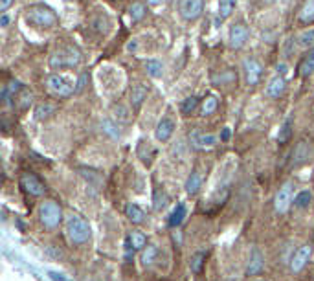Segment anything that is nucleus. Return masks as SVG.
<instances>
[{"label": "nucleus", "mask_w": 314, "mask_h": 281, "mask_svg": "<svg viewBox=\"0 0 314 281\" xmlns=\"http://www.w3.org/2000/svg\"><path fill=\"white\" fill-rule=\"evenodd\" d=\"M228 138H230V129H224V131H223V134H221V140H224V142H226Z\"/></svg>", "instance_id": "43"}, {"label": "nucleus", "mask_w": 314, "mask_h": 281, "mask_svg": "<svg viewBox=\"0 0 314 281\" xmlns=\"http://www.w3.org/2000/svg\"><path fill=\"white\" fill-rule=\"evenodd\" d=\"M184 217H186V206L184 204H179L177 208L173 209V214L169 215V226L171 228H177L182 224Z\"/></svg>", "instance_id": "24"}, {"label": "nucleus", "mask_w": 314, "mask_h": 281, "mask_svg": "<svg viewBox=\"0 0 314 281\" xmlns=\"http://www.w3.org/2000/svg\"><path fill=\"white\" fill-rule=\"evenodd\" d=\"M257 281H265V279H257Z\"/></svg>", "instance_id": "46"}, {"label": "nucleus", "mask_w": 314, "mask_h": 281, "mask_svg": "<svg viewBox=\"0 0 314 281\" xmlns=\"http://www.w3.org/2000/svg\"><path fill=\"white\" fill-rule=\"evenodd\" d=\"M204 261H206V254H204V252L193 254V256H191V259H189V268H191V272H193V274H198V272L202 270Z\"/></svg>", "instance_id": "26"}, {"label": "nucleus", "mask_w": 314, "mask_h": 281, "mask_svg": "<svg viewBox=\"0 0 314 281\" xmlns=\"http://www.w3.org/2000/svg\"><path fill=\"white\" fill-rule=\"evenodd\" d=\"M200 188H202V177L197 171H193L186 180V191H188V195H197Z\"/></svg>", "instance_id": "19"}, {"label": "nucleus", "mask_w": 314, "mask_h": 281, "mask_svg": "<svg viewBox=\"0 0 314 281\" xmlns=\"http://www.w3.org/2000/svg\"><path fill=\"white\" fill-rule=\"evenodd\" d=\"M81 63V52L76 46H64L57 50L50 57V66L53 70H63V68H74Z\"/></svg>", "instance_id": "2"}, {"label": "nucleus", "mask_w": 314, "mask_h": 281, "mask_svg": "<svg viewBox=\"0 0 314 281\" xmlns=\"http://www.w3.org/2000/svg\"><path fill=\"white\" fill-rule=\"evenodd\" d=\"M310 200H312V195H310L309 191H301V193H298V197L294 199V206L296 208H307L310 204Z\"/></svg>", "instance_id": "34"}, {"label": "nucleus", "mask_w": 314, "mask_h": 281, "mask_svg": "<svg viewBox=\"0 0 314 281\" xmlns=\"http://www.w3.org/2000/svg\"><path fill=\"white\" fill-rule=\"evenodd\" d=\"M312 54H314V52H312Z\"/></svg>", "instance_id": "47"}, {"label": "nucleus", "mask_w": 314, "mask_h": 281, "mask_svg": "<svg viewBox=\"0 0 314 281\" xmlns=\"http://www.w3.org/2000/svg\"><path fill=\"white\" fill-rule=\"evenodd\" d=\"M242 70H245L248 85H257V83H259L261 74H263V66L257 59H252V57L245 59V61H242Z\"/></svg>", "instance_id": "8"}, {"label": "nucleus", "mask_w": 314, "mask_h": 281, "mask_svg": "<svg viewBox=\"0 0 314 281\" xmlns=\"http://www.w3.org/2000/svg\"><path fill=\"white\" fill-rule=\"evenodd\" d=\"M26 20L37 28H52V26L57 24V15L53 13L48 6L35 4L26 10Z\"/></svg>", "instance_id": "1"}, {"label": "nucleus", "mask_w": 314, "mask_h": 281, "mask_svg": "<svg viewBox=\"0 0 314 281\" xmlns=\"http://www.w3.org/2000/svg\"><path fill=\"white\" fill-rule=\"evenodd\" d=\"M285 78L283 76H275L274 79H270V83H268V87H266V96L268 97H274V99H277L280 96H283V92H285Z\"/></svg>", "instance_id": "15"}, {"label": "nucleus", "mask_w": 314, "mask_h": 281, "mask_svg": "<svg viewBox=\"0 0 314 281\" xmlns=\"http://www.w3.org/2000/svg\"><path fill=\"white\" fill-rule=\"evenodd\" d=\"M204 10V0H180V15L184 20H197Z\"/></svg>", "instance_id": "7"}, {"label": "nucleus", "mask_w": 314, "mask_h": 281, "mask_svg": "<svg viewBox=\"0 0 314 281\" xmlns=\"http://www.w3.org/2000/svg\"><path fill=\"white\" fill-rule=\"evenodd\" d=\"M301 24H312L314 22V0H305L298 15Z\"/></svg>", "instance_id": "17"}, {"label": "nucleus", "mask_w": 314, "mask_h": 281, "mask_svg": "<svg viewBox=\"0 0 314 281\" xmlns=\"http://www.w3.org/2000/svg\"><path fill=\"white\" fill-rule=\"evenodd\" d=\"M175 132V121L171 120V118H162V120L158 121V125H156V131H155V136L156 140L160 142H167L173 136Z\"/></svg>", "instance_id": "13"}, {"label": "nucleus", "mask_w": 314, "mask_h": 281, "mask_svg": "<svg viewBox=\"0 0 314 281\" xmlns=\"http://www.w3.org/2000/svg\"><path fill=\"white\" fill-rule=\"evenodd\" d=\"M212 81L213 85H233V83L237 81V74L233 72V70H224V72L221 74H213L212 76Z\"/></svg>", "instance_id": "18"}, {"label": "nucleus", "mask_w": 314, "mask_h": 281, "mask_svg": "<svg viewBox=\"0 0 314 281\" xmlns=\"http://www.w3.org/2000/svg\"><path fill=\"white\" fill-rule=\"evenodd\" d=\"M103 129H105V132H109V134H112V136H114V138H118V136H120V132H118V131H114L116 127L112 125V123H111V121H109V120H105V121H103Z\"/></svg>", "instance_id": "36"}, {"label": "nucleus", "mask_w": 314, "mask_h": 281, "mask_svg": "<svg viewBox=\"0 0 314 281\" xmlns=\"http://www.w3.org/2000/svg\"><path fill=\"white\" fill-rule=\"evenodd\" d=\"M277 72H281L280 76H283V74L287 72V64L285 63H281V64H277Z\"/></svg>", "instance_id": "42"}, {"label": "nucleus", "mask_w": 314, "mask_h": 281, "mask_svg": "<svg viewBox=\"0 0 314 281\" xmlns=\"http://www.w3.org/2000/svg\"><path fill=\"white\" fill-rule=\"evenodd\" d=\"M198 107V99L195 96L191 97H186L182 101V105H180V112H182L184 116H189V114H193L195 109Z\"/></svg>", "instance_id": "27"}, {"label": "nucleus", "mask_w": 314, "mask_h": 281, "mask_svg": "<svg viewBox=\"0 0 314 281\" xmlns=\"http://www.w3.org/2000/svg\"><path fill=\"white\" fill-rule=\"evenodd\" d=\"M217 105H219V101L215 96L206 97L202 103V116H210V114H213V112L217 111Z\"/></svg>", "instance_id": "30"}, {"label": "nucleus", "mask_w": 314, "mask_h": 281, "mask_svg": "<svg viewBox=\"0 0 314 281\" xmlns=\"http://www.w3.org/2000/svg\"><path fill=\"white\" fill-rule=\"evenodd\" d=\"M13 4V0H0V11L4 13V11H8V8Z\"/></svg>", "instance_id": "40"}, {"label": "nucleus", "mask_w": 314, "mask_h": 281, "mask_svg": "<svg viewBox=\"0 0 314 281\" xmlns=\"http://www.w3.org/2000/svg\"><path fill=\"white\" fill-rule=\"evenodd\" d=\"M20 88H22V87H20L19 81H11L10 85H8V92H13L15 94V92H19Z\"/></svg>", "instance_id": "39"}, {"label": "nucleus", "mask_w": 314, "mask_h": 281, "mask_svg": "<svg viewBox=\"0 0 314 281\" xmlns=\"http://www.w3.org/2000/svg\"><path fill=\"white\" fill-rule=\"evenodd\" d=\"M147 92H149V88L145 87V85H142V83H138V85H134L131 90V105L134 111H138V109L142 107V103H144V99L147 97Z\"/></svg>", "instance_id": "16"}, {"label": "nucleus", "mask_w": 314, "mask_h": 281, "mask_svg": "<svg viewBox=\"0 0 314 281\" xmlns=\"http://www.w3.org/2000/svg\"><path fill=\"white\" fill-rule=\"evenodd\" d=\"M39 217H41V223L44 224L46 228H55L59 226L61 223V219H63V212H61V206L57 202H44L39 209Z\"/></svg>", "instance_id": "4"}, {"label": "nucleus", "mask_w": 314, "mask_h": 281, "mask_svg": "<svg viewBox=\"0 0 314 281\" xmlns=\"http://www.w3.org/2000/svg\"><path fill=\"white\" fill-rule=\"evenodd\" d=\"M145 72L149 74L151 78H160V76L164 74V66H162L160 61L149 59V61H145Z\"/></svg>", "instance_id": "25"}, {"label": "nucleus", "mask_w": 314, "mask_h": 281, "mask_svg": "<svg viewBox=\"0 0 314 281\" xmlns=\"http://www.w3.org/2000/svg\"><path fill=\"white\" fill-rule=\"evenodd\" d=\"M28 105H31V94L26 92L22 96V101H20V109H28Z\"/></svg>", "instance_id": "37"}, {"label": "nucleus", "mask_w": 314, "mask_h": 281, "mask_svg": "<svg viewBox=\"0 0 314 281\" xmlns=\"http://www.w3.org/2000/svg\"><path fill=\"white\" fill-rule=\"evenodd\" d=\"M55 112V105L52 103H41L35 107V120H46Z\"/></svg>", "instance_id": "23"}, {"label": "nucleus", "mask_w": 314, "mask_h": 281, "mask_svg": "<svg viewBox=\"0 0 314 281\" xmlns=\"http://www.w3.org/2000/svg\"><path fill=\"white\" fill-rule=\"evenodd\" d=\"M129 15H131L132 20H142L145 17V6L142 2H134V4L129 8Z\"/></svg>", "instance_id": "32"}, {"label": "nucleus", "mask_w": 314, "mask_h": 281, "mask_svg": "<svg viewBox=\"0 0 314 281\" xmlns=\"http://www.w3.org/2000/svg\"><path fill=\"white\" fill-rule=\"evenodd\" d=\"M20 186L24 188L26 193L33 195V197H41L44 193V184L41 182L35 174H29V173H24L20 177Z\"/></svg>", "instance_id": "9"}, {"label": "nucleus", "mask_w": 314, "mask_h": 281, "mask_svg": "<svg viewBox=\"0 0 314 281\" xmlns=\"http://www.w3.org/2000/svg\"><path fill=\"white\" fill-rule=\"evenodd\" d=\"M167 200H169V199H167V195H165L164 191H162V189H156V191H155V204H153L156 212L164 209L165 204H167Z\"/></svg>", "instance_id": "35"}, {"label": "nucleus", "mask_w": 314, "mask_h": 281, "mask_svg": "<svg viewBox=\"0 0 314 281\" xmlns=\"http://www.w3.org/2000/svg\"><path fill=\"white\" fill-rule=\"evenodd\" d=\"M298 44H300L301 48H309L314 44V29H307L303 33H300L298 37Z\"/></svg>", "instance_id": "33"}, {"label": "nucleus", "mask_w": 314, "mask_h": 281, "mask_svg": "<svg viewBox=\"0 0 314 281\" xmlns=\"http://www.w3.org/2000/svg\"><path fill=\"white\" fill-rule=\"evenodd\" d=\"M290 136H292V120H285V123L281 125L280 129V134H277V142L280 144H287L290 140Z\"/></svg>", "instance_id": "28"}, {"label": "nucleus", "mask_w": 314, "mask_h": 281, "mask_svg": "<svg viewBox=\"0 0 314 281\" xmlns=\"http://www.w3.org/2000/svg\"><path fill=\"white\" fill-rule=\"evenodd\" d=\"M129 241H131V244L134 247V250H142V248L147 247V239H145V235L140 232H132L131 235H129Z\"/></svg>", "instance_id": "31"}, {"label": "nucleus", "mask_w": 314, "mask_h": 281, "mask_svg": "<svg viewBox=\"0 0 314 281\" xmlns=\"http://www.w3.org/2000/svg\"><path fill=\"white\" fill-rule=\"evenodd\" d=\"M125 214H127V217H129V221L134 223V224H140V223H144L145 221L144 209H142L140 206H136V204H127Z\"/></svg>", "instance_id": "20"}, {"label": "nucleus", "mask_w": 314, "mask_h": 281, "mask_svg": "<svg viewBox=\"0 0 314 281\" xmlns=\"http://www.w3.org/2000/svg\"><path fill=\"white\" fill-rule=\"evenodd\" d=\"M83 83H85V76H81V79H79V85H78V90H81V88H83Z\"/></svg>", "instance_id": "45"}, {"label": "nucleus", "mask_w": 314, "mask_h": 281, "mask_svg": "<svg viewBox=\"0 0 314 281\" xmlns=\"http://www.w3.org/2000/svg\"><path fill=\"white\" fill-rule=\"evenodd\" d=\"M46 87H48V90L53 94V96H57V97H68L74 94L72 83H68L66 79L57 76V74L48 76V79H46Z\"/></svg>", "instance_id": "5"}, {"label": "nucleus", "mask_w": 314, "mask_h": 281, "mask_svg": "<svg viewBox=\"0 0 314 281\" xmlns=\"http://www.w3.org/2000/svg\"><path fill=\"white\" fill-rule=\"evenodd\" d=\"M8 24H10V19H8V15H6V13H2V17H0V26H2V28H6Z\"/></svg>", "instance_id": "41"}, {"label": "nucleus", "mask_w": 314, "mask_h": 281, "mask_svg": "<svg viewBox=\"0 0 314 281\" xmlns=\"http://www.w3.org/2000/svg\"><path fill=\"white\" fill-rule=\"evenodd\" d=\"M156 257H158V248L155 244H147L144 248V254H142V263H144V267H151L153 263L156 261Z\"/></svg>", "instance_id": "21"}, {"label": "nucleus", "mask_w": 314, "mask_h": 281, "mask_svg": "<svg viewBox=\"0 0 314 281\" xmlns=\"http://www.w3.org/2000/svg\"><path fill=\"white\" fill-rule=\"evenodd\" d=\"M66 233L68 239L74 242V244H83L90 239V226L83 217L79 215H70L66 221Z\"/></svg>", "instance_id": "3"}, {"label": "nucleus", "mask_w": 314, "mask_h": 281, "mask_svg": "<svg viewBox=\"0 0 314 281\" xmlns=\"http://www.w3.org/2000/svg\"><path fill=\"white\" fill-rule=\"evenodd\" d=\"M165 0H147V4L151 6H160V4H164Z\"/></svg>", "instance_id": "44"}, {"label": "nucleus", "mask_w": 314, "mask_h": 281, "mask_svg": "<svg viewBox=\"0 0 314 281\" xmlns=\"http://www.w3.org/2000/svg\"><path fill=\"white\" fill-rule=\"evenodd\" d=\"M300 76H303V78H307L309 74H312L314 72V54H310V55H307V57L303 59L300 63Z\"/></svg>", "instance_id": "29"}, {"label": "nucleus", "mask_w": 314, "mask_h": 281, "mask_svg": "<svg viewBox=\"0 0 314 281\" xmlns=\"http://www.w3.org/2000/svg\"><path fill=\"white\" fill-rule=\"evenodd\" d=\"M235 4L237 0H219V19H228L233 13V10H235Z\"/></svg>", "instance_id": "22"}, {"label": "nucleus", "mask_w": 314, "mask_h": 281, "mask_svg": "<svg viewBox=\"0 0 314 281\" xmlns=\"http://www.w3.org/2000/svg\"><path fill=\"white\" fill-rule=\"evenodd\" d=\"M292 189H294V184L292 182H285L280 188V191L275 193L274 206L277 214H287V209H289L290 202H292Z\"/></svg>", "instance_id": "6"}, {"label": "nucleus", "mask_w": 314, "mask_h": 281, "mask_svg": "<svg viewBox=\"0 0 314 281\" xmlns=\"http://www.w3.org/2000/svg\"><path fill=\"white\" fill-rule=\"evenodd\" d=\"M189 142L193 144L197 149H210V147L217 146V136L213 134H204L200 131H193L189 134Z\"/></svg>", "instance_id": "12"}, {"label": "nucleus", "mask_w": 314, "mask_h": 281, "mask_svg": "<svg viewBox=\"0 0 314 281\" xmlns=\"http://www.w3.org/2000/svg\"><path fill=\"white\" fill-rule=\"evenodd\" d=\"M248 41V28L245 24H233L230 28V46L232 48H242Z\"/></svg>", "instance_id": "10"}, {"label": "nucleus", "mask_w": 314, "mask_h": 281, "mask_svg": "<svg viewBox=\"0 0 314 281\" xmlns=\"http://www.w3.org/2000/svg\"><path fill=\"white\" fill-rule=\"evenodd\" d=\"M263 267H265V257H263L259 248H254L250 254V261H248L247 274L248 276H257V274H261Z\"/></svg>", "instance_id": "14"}, {"label": "nucleus", "mask_w": 314, "mask_h": 281, "mask_svg": "<svg viewBox=\"0 0 314 281\" xmlns=\"http://www.w3.org/2000/svg\"><path fill=\"white\" fill-rule=\"evenodd\" d=\"M48 276L52 277V281H70L68 277H64L63 274H59V272H48Z\"/></svg>", "instance_id": "38"}, {"label": "nucleus", "mask_w": 314, "mask_h": 281, "mask_svg": "<svg viewBox=\"0 0 314 281\" xmlns=\"http://www.w3.org/2000/svg\"><path fill=\"white\" fill-rule=\"evenodd\" d=\"M310 252H312L310 244H303V247H300L298 250H296L294 256H292V261H290V268H292V272H300L301 268L307 265V261H309V257H310Z\"/></svg>", "instance_id": "11"}]
</instances>
